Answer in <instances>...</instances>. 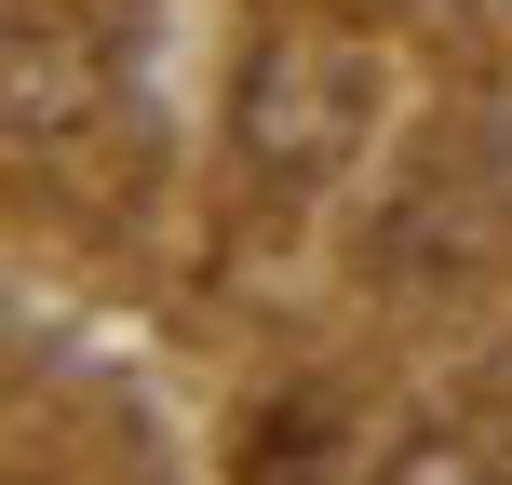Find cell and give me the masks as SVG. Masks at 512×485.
I'll return each mask as SVG.
<instances>
[{
	"label": "cell",
	"mask_w": 512,
	"mask_h": 485,
	"mask_svg": "<svg viewBox=\"0 0 512 485\" xmlns=\"http://www.w3.org/2000/svg\"><path fill=\"white\" fill-rule=\"evenodd\" d=\"M324 445H337V418L297 405L283 432H256V485H310V472H324Z\"/></svg>",
	"instance_id": "3957f363"
},
{
	"label": "cell",
	"mask_w": 512,
	"mask_h": 485,
	"mask_svg": "<svg viewBox=\"0 0 512 485\" xmlns=\"http://www.w3.org/2000/svg\"><path fill=\"white\" fill-rule=\"evenodd\" d=\"M378 485H499V459H486V445H459V432H418V445H391Z\"/></svg>",
	"instance_id": "7a4b0ae2"
},
{
	"label": "cell",
	"mask_w": 512,
	"mask_h": 485,
	"mask_svg": "<svg viewBox=\"0 0 512 485\" xmlns=\"http://www.w3.org/2000/svg\"><path fill=\"white\" fill-rule=\"evenodd\" d=\"M364 108H378L364 54L283 41V54H256V81H243V149L270 162V176H337L351 135H364Z\"/></svg>",
	"instance_id": "6da1fadb"
}]
</instances>
